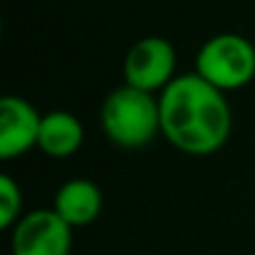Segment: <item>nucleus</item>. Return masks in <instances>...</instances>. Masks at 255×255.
<instances>
[{"instance_id": "7ed1b4c3", "label": "nucleus", "mask_w": 255, "mask_h": 255, "mask_svg": "<svg viewBox=\"0 0 255 255\" xmlns=\"http://www.w3.org/2000/svg\"><path fill=\"white\" fill-rule=\"evenodd\" d=\"M195 73L223 93L240 90L255 78V45L238 33L213 35L195 55Z\"/></svg>"}, {"instance_id": "39448f33", "label": "nucleus", "mask_w": 255, "mask_h": 255, "mask_svg": "<svg viewBox=\"0 0 255 255\" xmlns=\"http://www.w3.org/2000/svg\"><path fill=\"white\" fill-rule=\"evenodd\" d=\"M70 248L73 228L53 208L25 213L13 228V255H70Z\"/></svg>"}, {"instance_id": "423d86ee", "label": "nucleus", "mask_w": 255, "mask_h": 255, "mask_svg": "<svg viewBox=\"0 0 255 255\" xmlns=\"http://www.w3.org/2000/svg\"><path fill=\"white\" fill-rule=\"evenodd\" d=\"M43 115L20 95H5L0 100V158L13 160L38 148Z\"/></svg>"}, {"instance_id": "f257e3e1", "label": "nucleus", "mask_w": 255, "mask_h": 255, "mask_svg": "<svg viewBox=\"0 0 255 255\" xmlns=\"http://www.w3.org/2000/svg\"><path fill=\"white\" fill-rule=\"evenodd\" d=\"M160 135L185 155H213L233 130V113L223 90L198 73L178 75L160 93Z\"/></svg>"}, {"instance_id": "0eeeda50", "label": "nucleus", "mask_w": 255, "mask_h": 255, "mask_svg": "<svg viewBox=\"0 0 255 255\" xmlns=\"http://www.w3.org/2000/svg\"><path fill=\"white\" fill-rule=\"evenodd\" d=\"M53 210L70 228H85L95 223L103 213V190L88 178L68 180L58 188Z\"/></svg>"}, {"instance_id": "1a4fd4ad", "label": "nucleus", "mask_w": 255, "mask_h": 255, "mask_svg": "<svg viewBox=\"0 0 255 255\" xmlns=\"http://www.w3.org/2000/svg\"><path fill=\"white\" fill-rule=\"evenodd\" d=\"M23 218V190L10 175H0V228H15Z\"/></svg>"}, {"instance_id": "6e6552de", "label": "nucleus", "mask_w": 255, "mask_h": 255, "mask_svg": "<svg viewBox=\"0 0 255 255\" xmlns=\"http://www.w3.org/2000/svg\"><path fill=\"white\" fill-rule=\"evenodd\" d=\"M85 140L83 123L68 110H53L43 115L38 148L55 160H65L80 150Z\"/></svg>"}, {"instance_id": "20e7f679", "label": "nucleus", "mask_w": 255, "mask_h": 255, "mask_svg": "<svg viewBox=\"0 0 255 255\" xmlns=\"http://www.w3.org/2000/svg\"><path fill=\"white\" fill-rule=\"evenodd\" d=\"M125 85L145 90V93H163L178 75H175V48L170 40L148 35L130 45L123 63Z\"/></svg>"}, {"instance_id": "f03ea898", "label": "nucleus", "mask_w": 255, "mask_h": 255, "mask_svg": "<svg viewBox=\"0 0 255 255\" xmlns=\"http://www.w3.org/2000/svg\"><path fill=\"white\" fill-rule=\"evenodd\" d=\"M100 125L113 145L125 150L145 148L160 133V100L153 93L120 85L105 98Z\"/></svg>"}]
</instances>
